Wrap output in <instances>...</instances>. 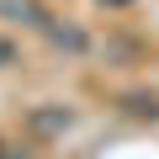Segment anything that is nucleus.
Returning <instances> with one entry per match:
<instances>
[{
    "label": "nucleus",
    "instance_id": "1",
    "mask_svg": "<svg viewBox=\"0 0 159 159\" xmlns=\"http://www.w3.org/2000/svg\"><path fill=\"white\" fill-rule=\"evenodd\" d=\"M6 64H16V43H11V37H0V69H6Z\"/></svg>",
    "mask_w": 159,
    "mask_h": 159
},
{
    "label": "nucleus",
    "instance_id": "2",
    "mask_svg": "<svg viewBox=\"0 0 159 159\" xmlns=\"http://www.w3.org/2000/svg\"><path fill=\"white\" fill-rule=\"evenodd\" d=\"M0 159H6V143H0Z\"/></svg>",
    "mask_w": 159,
    "mask_h": 159
}]
</instances>
